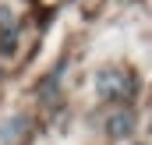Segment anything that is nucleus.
<instances>
[{"instance_id":"f257e3e1","label":"nucleus","mask_w":152,"mask_h":145,"mask_svg":"<svg viewBox=\"0 0 152 145\" xmlns=\"http://www.w3.org/2000/svg\"><path fill=\"white\" fill-rule=\"evenodd\" d=\"M131 124H134V120H131V113H117L113 120H110V124H106V131H110V135H113V138H124V135H127V131H131Z\"/></svg>"}]
</instances>
